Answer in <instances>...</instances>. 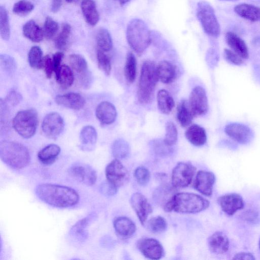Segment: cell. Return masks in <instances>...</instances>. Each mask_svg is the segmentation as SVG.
<instances>
[{
  "mask_svg": "<svg viewBox=\"0 0 260 260\" xmlns=\"http://www.w3.org/2000/svg\"><path fill=\"white\" fill-rule=\"evenodd\" d=\"M37 196L44 203L57 208H68L76 205L79 201L78 193L71 187L50 183L37 185Z\"/></svg>",
  "mask_w": 260,
  "mask_h": 260,
  "instance_id": "6da1fadb",
  "label": "cell"
},
{
  "mask_svg": "<svg viewBox=\"0 0 260 260\" xmlns=\"http://www.w3.org/2000/svg\"><path fill=\"white\" fill-rule=\"evenodd\" d=\"M210 202L193 193L179 192L174 195L165 205L166 212L174 211L181 213H197L208 208Z\"/></svg>",
  "mask_w": 260,
  "mask_h": 260,
  "instance_id": "7a4b0ae2",
  "label": "cell"
},
{
  "mask_svg": "<svg viewBox=\"0 0 260 260\" xmlns=\"http://www.w3.org/2000/svg\"><path fill=\"white\" fill-rule=\"evenodd\" d=\"M0 157L8 167L16 170L24 168L30 161L29 152L25 146L8 141L0 143Z\"/></svg>",
  "mask_w": 260,
  "mask_h": 260,
  "instance_id": "3957f363",
  "label": "cell"
},
{
  "mask_svg": "<svg viewBox=\"0 0 260 260\" xmlns=\"http://www.w3.org/2000/svg\"><path fill=\"white\" fill-rule=\"evenodd\" d=\"M158 80L155 62L150 60L145 61L141 68L137 91L140 103L147 104L151 102Z\"/></svg>",
  "mask_w": 260,
  "mask_h": 260,
  "instance_id": "277c9868",
  "label": "cell"
},
{
  "mask_svg": "<svg viewBox=\"0 0 260 260\" xmlns=\"http://www.w3.org/2000/svg\"><path fill=\"white\" fill-rule=\"evenodd\" d=\"M127 43L137 54H141L151 43V34L146 23L142 20L135 18L127 24L126 31Z\"/></svg>",
  "mask_w": 260,
  "mask_h": 260,
  "instance_id": "5b68a950",
  "label": "cell"
},
{
  "mask_svg": "<svg viewBox=\"0 0 260 260\" xmlns=\"http://www.w3.org/2000/svg\"><path fill=\"white\" fill-rule=\"evenodd\" d=\"M197 17L206 34L214 38L219 36L220 25L213 8L208 2L202 1L198 3Z\"/></svg>",
  "mask_w": 260,
  "mask_h": 260,
  "instance_id": "8992f818",
  "label": "cell"
},
{
  "mask_svg": "<svg viewBox=\"0 0 260 260\" xmlns=\"http://www.w3.org/2000/svg\"><path fill=\"white\" fill-rule=\"evenodd\" d=\"M38 123L36 111L30 109L18 112L13 120L15 130L22 137L28 139L36 133Z\"/></svg>",
  "mask_w": 260,
  "mask_h": 260,
  "instance_id": "52a82bcc",
  "label": "cell"
},
{
  "mask_svg": "<svg viewBox=\"0 0 260 260\" xmlns=\"http://www.w3.org/2000/svg\"><path fill=\"white\" fill-rule=\"evenodd\" d=\"M196 168L190 162H180L172 171V183L175 187L187 186L192 181Z\"/></svg>",
  "mask_w": 260,
  "mask_h": 260,
  "instance_id": "ba28073f",
  "label": "cell"
},
{
  "mask_svg": "<svg viewBox=\"0 0 260 260\" xmlns=\"http://www.w3.org/2000/svg\"><path fill=\"white\" fill-rule=\"evenodd\" d=\"M105 174L107 181L117 188L126 183L129 179L128 171L116 158L107 166Z\"/></svg>",
  "mask_w": 260,
  "mask_h": 260,
  "instance_id": "9c48e42d",
  "label": "cell"
},
{
  "mask_svg": "<svg viewBox=\"0 0 260 260\" xmlns=\"http://www.w3.org/2000/svg\"><path fill=\"white\" fill-rule=\"evenodd\" d=\"M69 62L81 86L84 88H89L92 83V76L85 59L81 55L73 54L69 57Z\"/></svg>",
  "mask_w": 260,
  "mask_h": 260,
  "instance_id": "30bf717a",
  "label": "cell"
},
{
  "mask_svg": "<svg viewBox=\"0 0 260 260\" xmlns=\"http://www.w3.org/2000/svg\"><path fill=\"white\" fill-rule=\"evenodd\" d=\"M69 175L77 181L91 186L96 180L95 171L88 165L84 163H75L70 166L68 170Z\"/></svg>",
  "mask_w": 260,
  "mask_h": 260,
  "instance_id": "8fae6325",
  "label": "cell"
},
{
  "mask_svg": "<svg viewBox=\"0 0 260 260\" xmlns=\"http://www.w3.org/2000/svg\"><path fill=\"white\" fill-rule=\"evenodd\" d=\"M188 102L194 116L203 115L208 110L206 92L201 86H198L192 89Z\"/></svg>",
  "mask_w": 260,
  "mask_h": 260,
  "instance_id": "7c38bea8",
  "label": "cell"
},
{
  "mask_svg": "<svg viewBox=\"0 0 260 260\" xmlns=\"http://www.w3.org/2000/svg\"><path fill=\"white\" fill-rule=\"evenodd\" d=\"M64 128V121L57 112H51L44 117L42 129L44 135L48 138L55 139L58 137Z\"/></svg>",
  "mask_w": 260,
  "mask_h": 260,
  "instance_id": "4fadbf2b",
  "label": "cell"
},
{
  "mask_svg": "<svg viewBox=\"0 0 260 260\" xmlns=\"http://www.w3.org/2000/svg\"><path fill=\"white\" fill-rule=\"evenodd\" d=\"M224 132L232 140L241 144L249 143L253 138L251 128L242 123H229L225 126Z\"/></svg>",
  "mask_w": 260,
  "mask_h": 260,
  "instance_id": "5bb4252c",
  "label": "cell"
},
{
  "mask_svg": "<svg viewBox=\"0 0 260 260\" xmlns=\"http://www.w3.org/2000/svg\"><path fill=\"white\" fill-rule=\"evenodd\" d=\"M140 251L146 257L151 259H159L164 255V250L160 243L153 238L140 239L137 244Z\"/></svg>",
  "mask_w": 260,
  "mask_h": 260,
  "instance_id": "9a60e30c",
  "label": "cell"
},
{
  "mask_svg": "<svg viewBox=\"0 0 260 260\" xmlns=\"http://www.w3.org/2000/svg\"><path fill=\"white\" fill-rule=\"evenodd\" d=\"M217 201L222 211L229 216L233 215L244 207L243 198L237 193L222 195L218 198Z\"/></svg>",
  "mask_w": 260,
  "mask_h": 260,
  "instance_id": "2e32d148",
  "label": "cell"
},
{
  "mask_svg": "<svg viewBox=\"0 0 260 260\" xmlns=\"http://www.w3.org/2000/svg\"><path fill=\"white\" fill-rule=\"evenodd\" d=\"M130 203L139 221L144 224L148 215L152 212V207L147 199L142 193L135 192L131 196Z\"/></svg>",
  "mask_w": 260,
  "mask_h": 260,
  "instance_id": "e0dca14e",
  "label": "cell"
},
{
  "mask_svg": "<svg viewBox=\"0 0 260 260\" xmlns=\"http://www.w3.org/2000/svg\"><path fill=\"white\" fill-rule=\"evenodd\" d=\"M215 181V176L212 172L199 171L196 177L194 187L202 194L210 197L212 194Z\"/></svg>",
  "mask_w": 260,
  "mask_h": 260,
  "instance_id": "ac0fdd59",
  "label": "cell"
},
{
  "mask_svg": "<svg viewBox=\"0 0 260 260\" xmlns=\"http://www.w3.org/2000/svg\"><path fill=\"white\" fill-rule=\"evenodd\" d=\"M95 218V214L91 213L77 221L69 231L72 239L79 243L84 242L88 237L87 227Z\"/></svg>",
  "mask_w": 260,
  "mask_h": 260,
  "instance_id": "d6986e66",
  "label": "cell"
},
{
  "mask_svg": "<svg viewBox=\"0 0 260 260\" xmlns=\"http://www.w3.org/2000/svg\"><path fill=\"white\" fill-rule=\"evenodd\" d=\"M208 245L209 250L212 253L222 254L228 251L230 241L224 233L216 231L209 237Z\"/></svg>",
  "mask_w": 260,
  "mask_h": 260,
  "instance_id": "ffe728a7",
  "label": "cell"
},
{
  "mask_svg": "<svg viewBox=\"0 0 260 260\" xmlns=\"http://www.w3.org/2000/svg\"><path fill=\"white\" fill-rule=\"evenodd\" d=\"M96 116L103 124L109 125L113 123L117 117V111L115 106L111 103L104 101L96 107Z\"/></svg>",
  "mask_w": 260,
  "mask_h": 260,
  "instance_id": "44dd1931",
  "label": "cell"
},
{
  "mask_svg": "<svg viewBox=\"0 0 260 260\" xmlns=\"http://www.w3.org/2000/svg\"><path fill=\"white\" fill-rule=\"evenodd\" d=\"M55 101L59 105L74 110L82 109L85 104L84 98L79 93L75 92L58 95Z\"/></svg>",
  "mask_w": 260,
  "mask_h": 260,
  "instance_id": "7402d4cb",
  "label": "cell"
},
{
  "mask_svg": "<svg viewBox=\"0 0 260 260\" xmlns=\"http://www.w3.org/2000/svg\"><path fill=\"white\" fill-rule=\"evenodd\" d=\"M225 41L232 51L243 59H247L249 52L247 46L240 37L234 32L228 31L226 33Z\"/></svg>",
  "mask_w": 260,
  "mask_h": 260,
  "instance_id": "603a6c76",
  "label": "cell"
},
{
  "mask_svg": "<svg viewBox=\"0 0 260 260\" xmlns=\"http://www.w3.org/2000/svg\"><path fill=\"white\" fill-rule=\"evenodd\" d=\"M158 79L165 84L173 82L177 75L176 67L167 60L160 61L156 66Z\"/></svg>",
  "mask_w": 260,
  "mask_h": 260,
  "instance_id": "cb8c5ba5",
  "label": "cell"
},
{
  "mask_svg": "<svg viewBox=\"0 0 260 260\" xmlns=\"http://www.w3.org/2000/svg\"><path fill=\"white\" fill-rule=\"evenodd\" d=\"M97 140L95 129L91 125H86L82 128L80 134V148L85 151L94 149Z\"/></svg>",
  "mask_w": 260,
  "mask_h": 260,
  "instance_id": "d4e9b609",
  "label": "cell"
},
{
  "mask_svg": "<svg viewBox=\"0 0 260 260\" xmlns=\"http://www.w3.org/2000/svg\"><path fill=\"white\" fill-rule=\"evenodd\" d=\"M113 226L116 233L124 238L133 236L136 230L135 223L129 218L124 216L116 218L113 222Z\"/></svg>",
  "mask_w": 260,
  "mask_h": 260,
  "instance_id": "484cf974",
  "label": "cell"
},
{
  "mask_svg": "<svg viewBox=\"0 0 260 260\" xmlns=\"http://www.w3.org/2000/svg\"><path fill=\"white\" fill-rule=\"evenodd\" d=\"M235 12L246 20L256 22L260 21V7L253 5L241 3L234 7Z\"/></svg>",
  "mask_w": 260,
  "mask_h": 260,
  "instance_id": "4316f807",
  "label": "cell"
},
{
  "mask_svg": "<svg viewBox=\"0 0 260 260\" xmlns=\"http://www.w3.org/2000/svg\"><path fill=\"white\" fill-rule=\"evenodd\" d=\"M187 140L196 146L204 145L207 141V135L205 129L197 124L189 126L185 133Z\"/></svg>",
  "mask_w": 260,
  "mask_h": 260,
  "instance_id": "83f0119b",
  "label": "cell"
},
{
  "mask_svg": "<svg viewBox=\"0 0 260 260\" xmlns=\"http://www.w3.org/2000/svg\"><path fill=\"white\" fill-rule=\"evenodd\" d=\"M81 8L86 22L91 26L95 25L99 21L100 15L93 0H82Z\"/></svg>",
  "mask_w": 260,
  "mask_h": 260,
  "instance_id": "f1b7e54d",
  "label": "cell"
},
{
  "mask_svg": "<svg viewBox=\"0 0 260 260\" xmlns=\"http://www.w3.org/2000/svg\"><path fill=\"white\" fill-rule=\"evenodd\" d=\"M22 31L25 37L34 42H41L44 37L43 29L33 20L24 24Z\"/></svg>",
  "mask_w": 260,
  "mask_h": 260,
  "instance_id": "f546056e",
  "label": "cell"
},
{
  "mask_svg": "<svg viewBox=\"0 0 260 260\" xmlns=\"http://www.w3.org/2000/svg\"><path fill=\"white\" fill-rule=\"evenodd\" d=\"M60 152V148L58 145L51 144L41 150L38 154V157L41 162L48 165L55 161Z\"/></svg>",
  "mask_w": 260,
  "mask_h": 260,
  "instance_id": "4dcf8cb0",
  "label": "cell"
},
{
  "mask_svg": "<svg viewBox=\"0 0 260 260\" xmlns=\"http://www.w3.org/2000/svg\"><path fill=\"white\" fill-rule=\"evenodd\" d=\"M194 115L186 100H182L177 108V119L180 125L183 127L189 126Z\"/></svg>",
  "mask_w": 260,
  "mask_h": 260,
  "instance_id": "1f68e13d",
  "label": "cell"
},
{
  "mask_svg": "<svg viewBox=\"0 0 260 260\" xmlns=\"http://www.w3.org/2000/svg\"><path fill=\"white\" fill-rule=\"evenodd\" d=\"M157 103L159 111L164 114H169L175 107V102L173 97L165 89H161L158 91Z\"/></svg>",
  "mask_w": 260,
  "mask_h": 260,
  "instance_id": "d6a6232c",
  "label": "cell"
},
{
  "mask_svg": "<svg viewBox=\"0 0 260 260\" xmlns=\"http://www.w3.org/2000/svg\"><path fill=\"white\" fill-rule=\"evenodd\" d=\"M56 80L63 88L70 87L73 83L74 76L71 69L67 66H60L55 73Z\"/></svg>",
  "mask_w": 260,
  "mask_h": 260,
  "instance_id": "836d02e7",
  "label": "cell"
},
{
  "mask_svg": "<svg viewBox=\"0 0 260 260\" xmlns=\"http://www.w3.org/2000/svg\"><path fill=\"white\" fill-rule=\"evenodd\" d=\"M98 50L107 52L112 49L113 42L109 31L105 28H100L96 35Z\"/></svg>",
  "mask_w": 260,
  "mask_h": 260,
  "instance_id": "e575fe53",
  "label": "cell"
},
{
  "mask_svg": "<svg viewBox=\"0 0 260 260\" xmlns=\"http://www.w3.org/2000/svg\"><path fill=\"white\" fill-rule=\"evenodd\" d=\"M137 73V59L131 52L127 53L124 68V75L126 80L129 83L134 82Z\"/></svg>",
  "mask_w": 260,
  "mask_h": 260,
  "instance_id": "d590c367",
  "label": "cell"
},
{
  "mask_svg": "<svg viewBox=\"0 0 260 260\" xmlns=\"http://www.w3.org/2000/svg\"><path fill=\"white\" fill-rule=\"evenodd\" d=\"M113 156L117 159L127 158L130 153V147L126 141L119 139L115 140L112 146Z\"/></svg>",
  "mask_w": 260,
  "mask_h": 260,
  "instance_id": "8d00e7d4",
  "label": "cell"
},
{
  "mask_svg": "<svg viewBox=\"0 0 260 260\" xmlns=\"http://www.w3.org/2000/svg\"><path fill=\"white\" fill-rule=\"evenodd\" d=\"M71 32V25L67 23L63 24L61 31L55 40V46L57 49L64 50L67 48Z\"/></svg>",
  "mask_w": 260,
  "mask_h": 260,
  "instance_id": "74e56055",
  "label": "cell"
},
{
  "mask_svg": "<svg viewBox=\"0 0 260 260\" xmlns=\"http://www.w3.org/2000/svg\"><path fill=\"white\" fill-rule=\"evenodd\" d=\"M43 52L37 46H32L28 54V60L31 68L39 69L43 68Z\"/></svg>",
  "mask_w": 260,
  "mask_h": 260,
  "instance_id": "f35d334b",
  "label": "cell"
},
{
  "mask_svg": "<svg viewBox=\"0 0 260 260\" xmlns=\"http://www.w3.org/2000/svg\"><path fill=\"white\" fill-rule=\"evenodd\" d=\"M0 35L1 38L5 41L10 37V26L8 12L2 6L0 7Z\"/></svg>",
  "mask_w": 260,
  "mask_h": 260,
  "instance_id": "ab89813d",
  "label": "cell"
},
{
  "mask_svg": "<svg viewBox=\"0 0 260 260\" xmlns=\"http://www.w3.org/2000/svg\"><path fill=\"white\" fill-rule=\"evenodd\" d=\"M148 230L152 233L159 234L165 232L167 228V223L165 218L157 216L151 218L147 223Z\"/></svg>",
  "mask_w": 260,
  "mask_h": 260,
  "instance_id": "60d3db41",
  "label": "cell"
},
{
  "mask_svg": "<svg viewBox=\"0 0 260 260\" xmlns=\"http://www.w3.org/2000/svg\"><path fill=\"white\" fill-rule=\"evenodd\" d=\"M178 138V131L175 124L168 121L166 125V134L164 142L169 147L176 144Z\"/></svg>",
  "mask_w": 260,
  "mask_h": 260,
  "instance_id": "b9f144b4",
  "label": "cell"
},
{
  "mask_svg": "<svg viewBox=\"0 0 260 260\" xmlns=\"http://www.w3.org/2000/svg\"><path fill=\"white\" fill-rule=\"evenodd\" d=\"M96 58L98 66L100 70L107 76H109L111 71V59L105 52L100 50H97Z\"/></svg>",
  "mask_w": 260,
  "mask_h": 260,
  "instance_id": "7bdbcfd3",
  "label": "cell"
},
{
  "mask_svg": "<svg viewBox=\"0 0 260 260\" xmlns=\"http://www.w3.org/2000/svg\"><path fill=\"white\" fill-rule=\"evenodd\" d=\"M58 23L50 17H46L43 28L44 37L48 39H52L58 30Z\"/></svg>",
  "mask_w": 260,
  "mask_h": 260,
  "instance_id": "ee69618b",
  "label": "cell"
},
{
  "mask_svg": "<svg viewBox=\"0 0 260 260\" xmlns=\"http://www.w3.org/2000/svg\"><path fill=\"white\" fill-rule=\"evenodd\" d=\"M34 9L32 3L26 0L16 2L13 6V12L18 15H25L30 13Z\"/></svg>",
  "mask_w": 260,
  "mask_h": 260,
  "instance_id": "f6af8a7d",
  "label": "cell"
},
{
  "mask_svg": "<svg viewBox=\"0 0 260 260\" xmlns=\"http://www.w3.org/2000/svg\"><path fill=\"white\" fill-rule=\"evenodd\" d=\"M134 176L137 182L142 186L146 185L150 178L149 170L144 167H138L134 172Z\"/></svg>",
  "mask_w": 260,
  "mask_h": 260,
  "instance_id": "bcb514c9",
  "label": "cell"
},
{
  "mask_svg": "<svg viewBox=\"0 0 260 260\" xmlns=\"http://www.w3.org/2000/svg\"><path fill=\"white\" fill-rule=\"evenodd\" d=\"M0 61L1 67L8 73H12L16 68L15 59L9 55L1 54Z\"/></svg>",
  "mask_w": 260,
  "mask_h": 260,
  "instance_id": "7dc6e473",
  "label": "cell"
},
{
  "mask_svg": "<svg viewBox=\"0 0 260 260\" xmlns=\"http://www.w3.org/2000/svg\"><path fill=\"white\" fill-rule=\"evenodd\" d=\"M223 54L225 59L232 64L240 66L243 63V58L232 50L225 49Z\"/></svg>",
  "mask_w": 260,
  "mask_h": 260,
  "instance_id": "c3c4849f",
  "label": "cell"
},
{
  "mask_svg": "<svg viewBox=\"0 0 260 260\" xmlns=\"http://www.w3.org/2000/svg\"><path fill=\"white\" fill-rule=\"evenodd\" d=\"M118 188L108 181L103 182L100 187V192L106 196H112L116 193Z\"/></svg>",
  "mask_w": 260,
  "mask_h": 260,
  "instance_id": "681fc988",
  "label": "cell"
},
{
  "mask_svg": "<svg viewBox=\"0 0 260 260\" xmlns=\"http://www.w3.org/2000/svg\"><path fill=\"white\" fill-rule=\"evenodd\" d=\"M43 67H44L46 75L48 78H50L53 72H54L52 58L47 55L43 57Z\"/></svg>",
  "mask_w": 260,
  "mask_h": 260,
  "instance_id": "f907efd6",
  "label": "cell"
},
{
  "mask_svg": "<svg viewBox=\"0 0 260 260\" xmlns=\"http://www.w3.org/2000/svg\"><path fill=\"white\" fill-rule=\"evenodd\" d=\"M22 100L21 95L16 91H10L6 97V101L12 106L18 104Z\"/></svg>",
  "mask_w": 260,
  "mask_h": 260,
  "instance_id": "816d5d0a",
  "label": "cell"
},
{
  "mask_svg": "<svg viewBox=\"0 0 260 260\" xmlns=\"http://www.w3.org/2000/svg\"><path fill=\"white\" fill-rule=\"evenodd\" d=\"M64 54L62 52L58 51L55 53L52 57L54 72L55 73L60 67V63L63 58Z\"/></svg>",
  "mask_w": 260,
  "mask_h": 260,
  "instance_id": "f5cc1de1",
  "label": "cell"
},
{
  "mask_svg": "<svg viewBox=\"0 0 260 260\" xmlns=\"http://www.w3.org/2000/svg\"><path fill=\"white\" fill-rule=\"evenodd\" d=\"M234 259H255L254 255L249 252H239L235 255Z\"/></svg>",
  "mask_w": 260,
  "mask_h": 260,
  "instance_id": "db71d44e",
  "label": "cell"
},
{
  "mask_svg": "<svg viewBox=\"0 0 260 260\" xmlns=\"http://www.w3.org/2000/svg\"><path fill=\"white\" fill-rule=\"evenodd\" d=\"M62 4L61 0H52L51 10L53 13L57 12L60 9Z\"/></svg>",
  "mask_w": 260,
  "mask_h": 260,
  "instance_id": "11a10c76",
  "label": "cell"
},
{
  "mask_svg": "<svg viewBox=\"0 0 260 260\" xmlns=\"http://www.w3.org/2000/svg\"><path fill=\"white\" fill-rule=\"evenodd\" d=\"M117 1L121 6H123L126 3H128L131 0H116Z\"/></svg>",
  "mask_w": 260,
  "mask_h": 260,
  "instance_id": "9f6ffc18",
  "label": "cell"
},
{
  "mask_svg": "<svg viewBox=\"0 0 260 260\" xmlns=\"http://www.w3.org/2000/svg\"><path fill=\"white\" fill-rule=\"evenodd\" d=\"M258 247H259V248L260 249V237H259V240H258Z\"/></svg>",
  "mask_w": 260,
  "mask_h": 260,
  "instance_id": "6f0895ef",
  "label": "cell"
},
{
  "mask_svg": "<svg viewBox=\"0 0 260 260\" xmlns=\"http://www.w3.org/2000/svg\"><path fill=\"white\" fill-rule=\"evenodd\" d=\"M66 1L69 3H71L73 1V0H66Z\"/></svg>",
  "mask_w": 260,
  "mask_h": 260,
  "instance_id": "680465c9",
  "label": "cell"
},
{
  "mask_svg": "<svg viewBox=\"0 0 260 260\" xmlns=\"http://www.w3.org/2000/svg\"><path fill=\"white\" fill-rule=\"evenodd\" d=\"M220 1H237V0H220Z\"/></svg>",
  "mask_w": 260,
  "mask_h": 260,
  "instance_id": "91938a15",
  "label": "cell"
}]
</instances>
